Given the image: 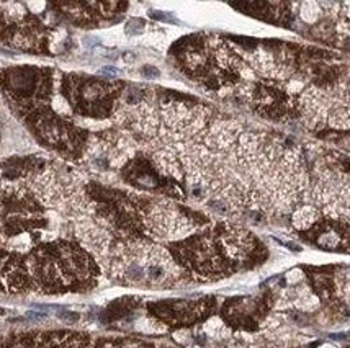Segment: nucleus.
Returning a JSON list of instances; mask_svg holds the SVG:
<instances>
[{
  "label": "nucleus",
  "instance_id": "f257e3e1",
  "mask_svg": "<svg viewBox=\"0 0 350 348\" xmlns=\"http://www.w3.org/2000/svg\"><path fill=\"white\" fill-rule=\"evenodd\" d=\"M30 281L43 292L84 291L95 285L97 265L79 244H43L25 257Z\"/></svg>",
  "mask_w": 350,
  "mask_h": 348
},
{
  "label": "nucleus",
  "instance_id": "f03ea898",
  "mask_svg": "<svg viewBox=\"0 0 350 348\" xmlns=\"http://www.w3.org/2000/svg\"><path fill=\"white\" fill-rule=\"evenodd\" d=\"M107 255L112 274L126 285L161 289L179 280V270L170 255L157 245L125 239L113 242Z\"/></svg>",
  "mask_w": 350,
  "mask_h": 348
},
{
  "label": "nucleus",
  "instance_id": "7ed1b4c3",
  "mask_svg": "<svg viewBox=\"0 0 350 348\" xmlns=\"http://www.w3.org/2000/svg\"><path fill=\"white\" fill-rule=\"evenodd\" d=\"M123 82L102 80L71 74L62 79L64 97L71 108L80 116L103 120L118 112L119 98L123 95Z\"/></svg>",
  "mask_w": 350,
  "mask_h": 348
},
{
  "label": "nucleus",
  "instance_id": "20e7f679",
  "mask_svg": "<svg viewBox=\"0 0 350 348\" xmlns=\"http://www.w3.org/2000/svg\"><path fill=\"white\" fill-rule=\"evenodd\" d=\"M0 88L23 116L49 105L52 70L18 66L0 72Z\"/></svg>",
  "mask_w": 350,
  "mask_h": 348
},
{
  "label": "nucleus",
  "instance_id": "39448f33",
  "mask_svg": "<svg viewBox=\"0 0 350 348\" xmlns=\"http://www.w3.org/2000/svg\"><path fill=\"white\" fill-rule=\"evenodd\" d=\"M121 177L131 187L149 191V193H161L169 198H182L183 191L179 188L177 180H173L155 167L151 157L137 154L131 160L126 162L121 169Z\"/></svg>",
  "mask_w": 350,
  "mask_h": 348
},
{
  "label": "nucleus",
  "instance_id": "423d86ee",
  "mask_svg": "<svg viewBox=\"0 0 350 348\" xmlns=\"http://www.w3.org/2000/svg\"><path fill=\"white\" fill-rule=\"evenodd\" d=\"M209 304L206 301L190 303V301H173V303L151 304V310L164 322L169 324H190L201 319L208 313Z\"/></svg>",
  "mask_w": 350,
  "mask_h": 348
},
{
  "label": "nucleus",
  "instance_id": "0eeeda50",
  "mask_svg": "<svg viewBox=\"0 0 350 348\" xmlns=\"http://www.w3.org/2000/svg\"><path fill=\"white\" fill-rule=\"evenodd\" d=\"M291 5L288 4H244L242 10L251 12L262 18L265 22L277 25H290L291 23Z\"/></svg>",
  "mask_w": 350,
  "mask_h": 348
},
{
  "label": "nucleus",
  "instance_id": "6e6552de",
  "mask_svg": "<svg viewBox=\"0 0 350 348\" xmlns=\"http://www.w3.org/2000/svg\"><path fill=\"white\" fill-rule=\"evenodd\" d=\"M318 137L334 145L340 152L350 154V130H327L324 127L318 133Z\"/></svg>",
  "mask_w": 350,
  "mask_h": 348
},
{
  "label": "nucleus",
  "instance_id": "1a4fd4ad",
  "mask_svg": "<svg viewBox=\"0 0 350 348\" xmlns=\"http://www.w3.org/2000/svg\"><path fill=\"white\" fill-rule=\"evenodd\" d=\"M59 317L62 320H67V322H76V320L79 319V314H74V313H61Z\"/></svg>",
  "mask_w": 350,
  "mask_h": 348
},
{
  "label": "nucleus",
  "instance_id": "9d476101",
  "mask_svg": "<svg viewBox=\"0 0 350 348\" xmlns=\"http://www.w3.org/2000/svg\"><path fill=\"white\" fill-rule=\"evenodd\" d=\"M143 74L147 77H152V76H159V70H155L152 67H146V69H143Z\"/></svg>",
  "mask_w": 350,
  "mask_h": 348
},
{
  "label": "nucleus",
  "instance_id": "9b49d317",
  "mask_svg": "<svg viewBox=\"0 0 350 348\" xmlns=\"http://www.w3.org/2000/svg\"><path fill=\"white\" fill-rule=\"evenodd\" d=\"M5 313V309H2V307H0V316H2Z\"/></svg>",
  "mask_w": 350,
  "mask_h": 348
}]
</instances>
